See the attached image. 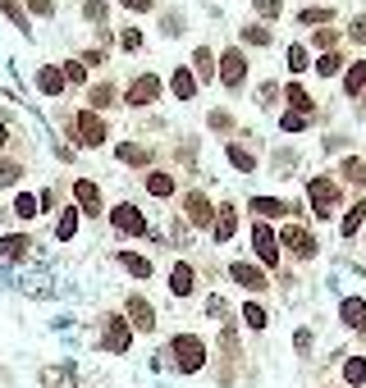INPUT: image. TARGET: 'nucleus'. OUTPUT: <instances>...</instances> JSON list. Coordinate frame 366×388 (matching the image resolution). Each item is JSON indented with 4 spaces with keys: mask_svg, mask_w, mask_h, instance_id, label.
Returning <instances> with one entry per match:
<instances>
[{
    "mask_svg": "<svg viewBox=\"0 0 366 388\" xmlns=\"http://www.w3.org/2000/svg\"><path fill=\"white\" fill-rule=\"evenodd\" d=\"M78 238V206H64L55 215V242H73Z\"/></svg>",
    "mask_w": 366,
    "mask_h": 388,
    "instance_id": "obj_29",
    "label": "nucleus"
},
{
    "mask_svg": "<svg viewBox=\"0 0 366 388\" xmlns=\"http://www.w3.org/2000/svg\"><path fill=\"white\" fill-rule=\"evenodd\" d=\"M124 320H129L133 334H156V306H151L142 293H129V297H124Z\"/></svg>",
    "mask_w": 366,
    "mask_h": 388,
    "instance_id": "obj_8",
    "label": "nucleus"
},
{
    "mask_svg": "<svg viewBox=\"0 0 366 388\" xmlns=\"http://www.w3.org/2000/svg\"><path fill=\"white\" fill-rule=\"evenodd\" d=\"M252 247H256V260H261V269H279V238H275V224H266V219H252Z\"/></svg>",
    "mask_w": 366,
    "mask_h": 388,
    "instance_id": "obj_9",
    "label": "nucleus"
},
{
    "mask_svg": "<svg viewBox=\"0 0 366 388\" xmlns=\"http://www.w3.org/2000/svg\"><path fill=\"white\" fill-rule=\"evenodd\" d=\"M64 128H69V138L78 142V147H105V138H110V128H105V119L96 110H78L73 119H64Z\"/></svg>",
    "mask_w": 366,
    "mask_h": 388,
    "instance_id": "obj_4",
    "label": "nucleus"
},
{
    "mask_svg": "<svg viewBox=\"0 0 366 388\" xmlns=\"http://www.w3.org/2000/svg\"><path fill=\"white\" fill-rule=\"evenodd\" d=\"M348 37L358 46H366V14H353V23H348Z\"/></svg>",
    "mask_w": 366,
    "mask_h": 388,
    "instance_id": "obj_52",
    "label": "nucleus"
},
{
    "mask_svg": "<svg viewBox=\"0 0 366 388\" xmlns=\"http://www.w3.org/2000/svg\"><path fill=\"white\" fill-rule=\"evenodd\" d=\"M101 347L110 356H124L133 347V329H129L124 315H101Z\"/></svg>",
    "mask_w": 366,
    "mask_h": 388,
    "instance_id": "obj_7",
    "label": "nucleus"
},
{
    "mask_svg": "<svg viewBox=\"0 0 366 388\" xmlns=\"http://www.w3.org/2000/svg\"><path fill=\"white\" fill-rule=\"evenodd\" d=\"M28 251H33V238H28V233H5V238H0V260H28Z\"/></svg>",
    "mask_w": 366,
    "mask_h": 388,
    "instance_id": "obj_26",
    "label": "nucleus"
},
{
    "mask_svg": "<svg viewBox=\"0 0 366 388\" xmlns=\"http://www.w3.org/2000/svg\"><path fill=\"white\" fill-rule=\"evenodd\" d=\"M83 18H88V23H101L105 18V0H83Z\"/></svg>",
    "mask_w": 366,
    "mask_h": 388,
    "instance_id": "obj_51",
    "label": "nucleus"
},
{
    "mask_svg": "<svg viewBox=\"0 0 366 388\" xmlns=\"http://www.w3.org/2000/svg\"><path fill=\"white\" fill-rule=\"evenodd\" d=\"M339 375H343V388H362L366 384V356H343Z\"/></svg>",
    "mask_w": 366,
    "mask_h": 388,
    "instance_id": "obj_32",
    "label": "nucleus"
},
{
    "mask_svg": "<svg viewBox=\"0 0 366 388\" xmlns=\"http://www.w3.org/2000/svg\"><path fill=\"white\" fill-rule=\"evenodd\" d=\"M183 219H188L192 229H211V219H216V201H211L206 192H188V197H183Z\"/></svg>",
    "mask_w": 366,
    "mask_h": 388,
    "instance_id": "obj_14",
    "label": "nucleus"
},
{
    "mask_svg": "<svg viewBox=\"0 0 366 388\" xmlns=\"http://www.w3.org/2000/svg\"><path fill=\"white\" fill-rule=\"evenodd\" d=\"M110 229L119 233V238H142V233H147V210H142L138 201H114L110 206Z\"/></svg>",
    "mask_w": 366,
    "mask_h": 388,
    "instance_id": "obj_6",
    "label": "nucleus"
},
{
    "mask_svg": "<svg viewBox=\"0 0 366 388\" xmlns=\"http://www.w3.org/2000/svg\"><path fill=\"white\" fill-rule=\"evenodd\" d=\"M114 160L119 164H147L151 169V147H142V142H119V147H114Z\"/></svg>",
    "mask_w": 366,
    "mask_h": 388,
    "instance_id": "obj_28",
    "label": "nucleus"
},
{
    "mask_svg": "<svg viewBox=\"0 0 366 388\" xmlns=\"http://www.w3.org/2000/svg\"><path fill=\"white\" fill-rule=\"evenodd\" d=\"M225 155H229V164H234L238 174H256V155L243 147V142H225Z\"/></svg>",
    "mask_w": 366,
    "mask_h": 388,
    "instance_id": "obj_30",
    "label": "nucleus"
},
{
    "mask_svg": "<svg viewBox=\"0 0 366 388\" xmlns=\"http://www.w3.org/2000/svg\"><path fill=\"white\" fill-rule=\"evenodd\" d=\"M238 233V206H216V219H211V242H220V247H225L229 238H234Z\"/></svg>",
    "mask_w": 366,
    "mask_h": 388,
    "instance_id": "obj_15",
    "label": "nucleus"
},
{
    "mask_svg": "<svg viewBox=\"0 0 366 388\" xmlns=\"http://www.w3.org/2000/svg\"><path fill=\"white\" fill-rule=\"evenodd\" d=\"M33 83H37V92H42L46 101H60V96H64V87H69V83H64V73H60V64H42Z\"/></svg>",
    "mask_w": 366,
    "mask_h": 388,
    "instance_id": "obj_17",
    "label": "nucleus"
},
{
    "mask_svg": "<svg viewBox=\"0 0 366 388\" xmlns=\"http://www.w3.org/2000/svg\"><path fill=\"white\" fill-rule=\"evenodd\" d=\"M73 206H78V215H105V192H101V183H92V178H73Z\"/></svg>",
    "mask_w": 366,
    "mask_h": 388,
    "instance_id": "obj_10",
    "label": "nucleus"
},
{
    "mask_svg": "<svg viewBox=\"0 0 366 388\" xmlns=\"http://www.w3.org/2000/svg\"><path fill=\"white\" fill-rule=\"evenodd\" d=\"M243 42H247V46H271L275 37H271V28H266V23H247V28H243Z\"/></svg>",
    "mask_w": 366,
    "mask_h": 388,
    "instance_id": "obj_39",
    "label": "nucleus"
},
{
    "mask_svg": "<svg viewBox=\"0 0 366 388\" xmlns=\"http://www.w3.org/2000/svg\"><path fill=\"white\" fill-rule=\"evenodd\" d=\"M307 123H312V119H307V114H293V110H279V128H284V133H307Z\"/></svg>",
    "mask_w": 366,
    "mask_h": 388,
    "instance_id": "obj_42",
    "label": "nucleus"
},
{
    "mask_svg": "<svg viewBox=\"0 0 366 388\" xmlns=\"http://www.w3.org/2000/svg\"><path fill=\"white\" fill-rule=\"evenodd\" d=\"M339 174H343V183H353V188H366V160H358V155L339 160Z\"/></svg>",
    "mask_w": 366,
    "mask_h": 388,
    "instance_id": "obj_36",
    "label": "nucleus"
},
{
    "mask_svg": "<svg viewBox=\"0 0 366 388\" xmlns=\"http://www.w3.org/2000/svg\"><path fill=\"white\" fill-rule=\"evenodd\" d=\"M252 9H256V18L266 23V18H279V14H284V0H252Z\"/></svg>",
    "mask_w": 366,
    "mask_h": 388,
    "instance_id": "obj_45",
    "label": "nucleus"
},
{
    "mask_svg": "<svg viewBox=\"0 0 366 388\" xmlns=\"http://www.w3.org/2000/svg\"><path fill=\"white\" fill-rule=\"evenodd\" d=\"M362 224H366V197H362V201H353V210H343V219H339V233H343V238H358V233H362Z\"/></svg>",
    "mask_w": 366,
    "mask_h": 388,
    "instance_id": "obj_31",
    "label": "nucleus"
},
{
    "mask_svg": "<svg viewBox=\"0 0 366 388\" xmlns=\"http://www.w3.org/2000/svg\"><path fill=\"white\" fill-rule=\"evenodd\" d=\"M339 87H343V96H348V101H358V96L366 92V60H353L348 69L339 73Z\"/></svg>",
    "mask_w": 366,
    "mask_h": 388,
    "instance_id": "obj_21",
    "label": "nucleus"
},
{
    "mask_svg": "<svg viewBox=\"0 0 366 388\" xmlns=\"http://www.w3.org/2000/svg\"><path fill=\"white\" fill-rule=\"evenodd\" d=\"M88 110H110V105H119V87L110 83V78H101V83H92L88 87Z\"/></svg>",
    "mask_w": 366,
    "mask_h": 388,
    "instance_id": "obj_23",
    "label": "nucleus"
},
{
    "mask_svg": "<svg viewBox=\"0 0 366 388\" xmlns=\"http://www.w3.org/2000/svg\"><path fill=\"white\" fill-rule=\"evenodd\" d=\"M312 46H316V51H334V46H339V32H334V28H316V32H312Z\"/></svg>",
    "mask_w": 366,
    "mask_h": 388,
    "instance_id": "obj_41",
    "label": "nucleus"
},
{
    "mask_svg": "<svg viewBox=\"0 0 366 388\" xmlns=\"http://www.w3.org/2000/svg\"><path fill=\"white\" fill-rule=\"evenodd\" d=\"M160 32L165 37H183V9H165V14H160Z\"/></svg>",
    "mask_w": 366,
    "mask_h": 388,
    "instance_id": "obj_40",
    "label": "nucleus"
},
{
    "mask_svg": "<svg viewBox=\"0 0 366 388\" xmlns=\"http://www.w3.org/2000/svg\"><path fill=\"white\" fill-rule=\"evenodd\" d=\"M284 64H288V73H293V78H302V73H307V69H312V64H316L312 46L293 42V46H288V51H284Z\"/></svg>",
    "mask_w": 366,
    "mask_h": 388,
    "instance_id": "obj_27",
    "label": "nucleus"
},
{
    "mask_svg": "<svg viewBox=\"0 0 366 388\" xmlns=\"http://www.w3.org/2000/svg\"><path fill=\"white\" fill-rule=\"evenodd\" d=\"M170 356H175V370L179 375H201L211 361V343L201 334H192V329H179V334H170Z\"/></svg>",
    "mask_w": 366,
    "mask_h": 388,
    "instance_id": "obj_1",
    "label": "nucleus"
},
{
    "mask_svg": "<svg viewBox=\"0 0 366 388\" xmlns=\"http://www.w3.org/2000/svg\"><path fill=\"white\" fill-rule=\"evenodd\" d=\"M142 188H147V197L170 201V197H175V188H179V178H175L170 169H156V164H151V169H147V178H142Z\"/></svg>",
    "mask_w": 366,
    "mask_h": 388,
    "instance_id": "obj_16",
    "label": "nucleus"
},
{
    "mask_svg": "<svg viewBox=\"0 0 366 388\" xmlns=\"http://www.w3.org/2000/svg\"><path fill=\"white\" fill-rule=\"evenodd\" d=\"M206 123H211L216 133H229V128H234V114H229V110H211V114H206Z\"/></svg>",
    "mask_w": 366,
    "mask_h": 388,
    "instance_id": "obj_50",
    "label": "nucleus"
},
{
    "mask_svg": "<svg viewBox=\"0 0 366 388\" xmlns=\"http://www.w3.org/2000/svg\"><path fill=\"white\" fill-rule=\"evenodd\" d=\"M206 315H216L220 325H229V320H234V310H229L225 297H216V293H211V297H206Z\"/></svg>",
    "mask_w": 366,
    "mask_h": 388,
    "instance_id": "obj_43",
    "label": "nucleus"
},
{
    "mask_svg": "<svg viewBox=\"0 0 366 388\" xmlns=\"http://www.w3.org/2000/svg\"><path fill=\"white\" fill-rule=\"evenodd\" d=\"M312 69L321 73V78H339L343 69H348V60H343L339 51H325V55H316V64H312Z\"/></svg>",
    "mask_w": 366,
    "mask_h": 388,
    "instance_id": "obj_35",
    "label": "nucleus"
},
{
    "mask_svg": "<svg viewBox=\"0 0 366 388\" xmlns=\"http://www.w3.org/2000/svg\"><path fill=\"white\" fill-rule=\"evenodd\" d=\"M238 320H243V329H252V334H266V325H271V310L256 302V297H247L243 310H238Z\"/></svg>",
    "mask_w": 366,
    "mask_h": 388,
    "instance_id": "obj_25",
    "label": "nucleus"
},
{
    "mask_svg": "<svg viewBox=\"0 0 366 388\" xmlns=\"http://www.w3.org/2000/svg\"><path fill=\"white\" fill-rule=\"evenodd\" d=\"M170 92H175V101H197V78H192V69L188 64H175V69H170Z\"/></svg>",
    "mask_w": 366,
    "mask_h": 388,
    "instance_id": "obj_19",
    "label": "nucleus"
},
{
    "mask_svg": "<svg viewBox=\"0 0 366 388\" xmlns=\"http://www.w3.org/2000/svg\"><path fill=\"white\" fill-rule=\"evenodd\" d=\"M312 338H316V334H312V325H302V329H297V334H293V352L302 356V361H307V356H312Z\"/></svg>",
    "mask_w": 366,
    "mask_h": 388,
    "instance_id": "obj_44",
    "label": "nucleus"
},
{
    "mask_svg": "<svg viewBox=\"0 0 366 388\" xmlns=\"http://www.w3.org/2000/svg\"><path fill=\"white\" fill-rule=\"evenodd\" d=\"M18 178H23V164L9 160V155H0V188H14Z\"/></svg>",
    "mask_w": 366,
    "mask_h": 388,
    "instance_id": "obj_38",
    "label": "nucleus"
},
{
    "mask_svg": "<svg viewBox=\"0 0 366 388\" xmlns=\"http://www.w3.org/2000/svg\"><path fill=\"white\" fill-rule=\"evenodd\" d=\"M83 64H92V69H96V64H105V55L101 51H83Z\"/></svg>",
    "mask_w": 366,
    "mask_h": 388,
    "instance_id": "obj_55",
    "label": "nucleus"
},
{
    "mask_svg": "<svg viewBox=\"0 0 366 388\" xmlns=\"http://www.w3.org/2000/svg\"><path fill=\"white\" fill-rule=\"evenodd\" d=\"M275 96H279V83H275V78L256 87V105H261V110H271V105H275Z\"/></svg>",
    "mask_w": 366,
    "mask_h": 388,
    "instance_id": "obj_49",
    "label": "nucleus"
},
{
    "mask_svg": "<svg viewBox=\"0 0 366 388\" xmlns=\"http://www.w3.org/2000/svg\"><path fill=\"white\" fill-rule=\"evenodd\" d=\"M362 105H366V92H362Z\"/></svg>",
    "mask_w": 366,
    "mask_h": 388,
    "instance_id": "obj_57",
    "label": "nucleus"
},
{
    "mask_svg": "<svg viewBox=\"0 0 366 388\" xmlns=\"http://www.w3.org/2000/svg\"><path fill=\"white\" fill-rule=\"evenodd\" d=\"M28 9H33L37 18H51L55 14V0H28Z\"/></svg>",
    "mask_w": 366,
    "mask_h": 388,
    "instance_id": "obj_53",
    "label": "nucleus"
},
{
    "mask_svg": "<svg viewBox=\"0 0 366 388\" xmlns=\"http://www.w3.org/2000/svg\"><path fill=\"white\" fill-rule=\"evenodd\" d=\"M160 92H165V78L160 73H138L124 87V105H129V110H151V105L160 101Z\"/></svg>",
    "mask_w": 366,
    "mask_h": 388,
    "instance_id": "obj_5",
    "label": "nucleus"
},
{
    "mask_svg": "<svg viewBox=\"0 0 366 388\" xmlns=\"http://www.w3.org/2000/svg\"><path fill=\"white\" fill-rule=\"evenodd\" d=\"M275 238H279V247H288L297 260H312L316 251H321V242H316V238H312V233H307L302 224H284V229L275 233Z\"/></svg>",
    "mask_w": 366,
    "mask_h": 388,
    "instance_id": "obj_11",
    "label": "nucleus"
},
{
    "mask_svg": "<svg viewBox=\"0 0 366 388\" xmlns=\"http://www.w3.org/2000/svg\"><path fill=\"white\" fill-rule=\"evenodd\" d=\"M229 279H234L243 293H266V288H271V274H266L261 265H252V260H234V265H229Z\"/></svg>",
    "mask_w": 366,
    "mask_h": 388,
    "instance_id": "obj_13",
    "label": "nucleus"
},
{
    "mask_svg": "<svg viewBox=\"0 0 366 388\" xmlns=\"http://www.w3.org/2000/svg\"><path fill=\"white\" fill-rule=\"evenodd\" d=\"M60 73H64V83H83V78H88V64L83 60H64Z\"/></svg>",
    "mask_w": 366,
    "mask_h": 388,
    "instance_id": "obj_48",
    "label": "nucleus"
},
{
    "mask_svg": "<svg viewBox=\"0 0 366 388\" xmlns=\"http://www.w3.org/2000/svg\"><path fill=\"white\" fill-rule=\"evenodd\" d=\"M339 325L366 334V302H362V297H343V302H339Z\"/></svg>",
    "mask_w": 366,
    "mask_h": 388,
    "instance_id": "obj_22",
    "label": "nucleus"
},
{
    "mask_svg": "<svg viewBox=\"0 0 366 388\" xmlns=\"http://www.w3.org/2000/svg\"><path fill=\"white\" fill-rule=\"evenodd\" d=\"M334 18V9H302V14H297V23L302 28H316V23H330Z\"/></svg>",
    "mask_w": 366,
    "mask_h": 388,
    "instance_id": "obj_47",
    "label": "nucleus"
},
{
    "mask_svg": "<svg viewBox=\"0 0 366 388\" xmlns=\"http://www.w3.org/2000/svg\"><path fill=\"white\" fill-rule=\"evenodd\" d=\"M129 14H147V9H156V0H119Z\"/></svg>",
    "mask_w": 366,
    "mask_h": 388,
    "instance_id": "obj_54",
    "label": "nucleus"
},
{
    "mask_svg": "<svg viewBox=\"0 0 366 388\" xmlns=\"http://www.w3.org/2000/svg\"><path fill=\"white\" fill-rule=\"evenodd\" d=\"M0 9L9 14V23H14V28H18L23 37H33V28H28V9L18 5V0H0Z\"/></svg>",
    "mask_w": 366,
    "mask_h": 388,
    "instance_id": "obj_37",
    "label": "nucleus"
},
{
    "mask_svg": "<svg viewBox=\"0 0 366 388\" xmlns=\"http://www.w3.org/2000/svg\"><path fill=\"white\" fill-rule=\"evenodd\" d=\"M119 265L129 269L133 279H151V274H156V265H151L147 256H138V251H119Z\"/></svg>",
    "mask_w": 366,
    "mask_h": 388,
    "instance_id": "obj_34",
    "label": "nucleus"
},
{
    "mask_svg": "<svg viewBox=\"0 0 366 388\" xmlns=\"http://www.w3.org/2000/svg\"><path fill=\"white\" fill-rule=\"evenodd\" d=\"M284 101H288V110H293V114L316 119V101H312V92H307L302 83H288V87H284Z\"/></svg>",
    "mask_w": 366,
    "mask_h": 388,
    "instance_id": "obj_24",
    "label": "nucleus"
},
{
    "mask_svg": "<svg viewBox=\"0 0 366 388\" xmlns=\"http://www.w3.org/2000/svg\"><path fill=\"white\" fill-rule=\"evenodd\" d=\"M119 51H129V55L142 51V28H133V23L124 28V32H119Z\"/></svg>",
    "mask_w": 366,
    "mask_h": 388,
    "instance_id": "obj_46",
    "label": "nucleus"
},
{
    "mask_svg": "<svg viewBox=\"0 0 366 388\" xmlns=\"http://www.w3.org/2000/svg\"><path fill=\"white\" fill-rule=\"evenodd\" d=\"M9 210H14V219H23V224H33V219L42 215V210H37V197H33V192H14Z\"/></svg>",
    "mask_w": 366,
    "mask_h": 388,
    "instance_id": "obj_33",
    "label": "nucleus"
},
{
    "mask_svg": "<svg viewBox=\"0 0 366 388\" xmlns=\"http://www.w3.org/2000/svg\"><path fill=\"white\" fill-rule=\"evenodd\" d=\"M247 210H252L256 219H266V224H271V219H284V215H293L284 197H252V201H247Z\"/></svg>",
    "mask_w": 366,
    "mask_h": 388,
    "instance_id": "obj_20",
    "label": "nucleus"
},
{
    "mask_svg": "<svg viewBox=\"0 0 366 388\" xmlns=\"http://www.w3.org/2000/svg\"><path fill=\"white\" fill-rule=\"evenodd\" d=\"M192 78H197V87H206V83H216V51H211L206 42L201 46H192Z\"/></svg>",
    "mask_w": 366,
    "mask_h": 388,
    "instance_id": "obj_18",
    "label": "nucleus"
},
{
    "mask_svg": "<svg viewBox=\"0 0 366 388\" xmlns=\"http://www.w3.org/2000/svg\"><path fill=\"white\" fill-rule=\"evenodd\" d=\"M216 83L225 87L229 96H238L247 87V55H243V46H229V51L216 55Z\"/></svg>",
    "mask_w": 366,
    "mask_h": 388,
    "instance_id": "obj_3",
    "label": "nucleus"
},
{
    "mask_svg": "<svg viewBox=\"0 0 366 388\" xmlns=\"http://www.w3.org/2000/svg\"><path fill=\"white\" fill-rule=\"evenodd\" d=\"M170 297H175V302H188L192 293H197V265H192V260H175V265H170Z\"/></svg>",
    "mask_w": 366,
    "mask_h": 388,
    "instance_id": "obj_12",
    "label": "nucleus"
},
{
    "mask_svg": "<svg viewBox=\"0 0 366 388\" xmlns=\"http://www.w3.org/2000/svg\"><path fill=\"white\" fill-rule=\"evenodd\" d=\"M5 147H9V123L0 119V155H5Z\"/></svg>",
    "mask_w": 366,
    "mask_h": 388,
    "instance_id": "obj_56",
    "label": "nucleus"
},
{
    "mask_svg": "<svg viewBox=\"0 0 366 388\" xmlns=\"http://www.w3.org/2000/svg\"><path fill=\"white\" fill-rule=\"evenodd\" d=\"M307 206H312V215H316V219H330L334 210L343 206L339 183H334L330 174H312V178H307Z\"/></svg>",
    "mask_w": 366,
    "mask_h": 388,
    "instance_id": "obj_2",
    "label": "nucleus"
}]
</instances>
